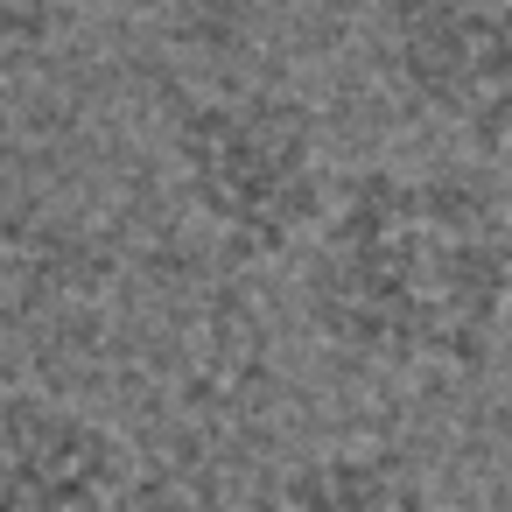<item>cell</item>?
I'll return each mask as SVG.
<instances>
[{"mask_svg": "<svg viewBox=\"0 0 512 512\" xmlns=\"http://www.w3.org/2000/svg\"><path fill=\"white\" fill-rule=\"evenodd\" d=\"M309 337L386 379H477L512 344V190L477 162H365L295 260Z\"/></svg>", "mask_w": 512, "mask_h": 512, "instance_id": "6da1fadb", "label": "cell"}, {"mask_svg": "<svg viewBox=\"0 0 512 512\" xmlns=\"http://www.w3.org/2000/svg\"><path fill=\"white\" fill-rule=\"evenodd\" d=\"M169 183L232 260H302L344 176H330L323 120L274 78H218L169 99Z\"/></svg>", "mask_w": 512, "mask_h": 512, "instance_id": "7a4b0ae2", "label": "cell"}, {"mask_svg": "<svg viewBox=\"0 0 512 512\" xmlns=\"http://www.w3.org/2000/svg\"><path fill=\"white\" fill-rule=\"evenodd\" d=\"M365 57L414 120L512 141V0H365Z\"/></svg>", "mask_w": 512, "mask_h": 512, "instance_id": "3957f363", "label": "cell"}, {"mask_svg": "<svg viewBox=\"0 0 512 512\" xmlns=\"http://www.w3.org/2000/svg\"><path fill=\"white\" fill-rule=\"evenodd\" d=\"M155 470L120 421L50 386H0V512H155Z\"/></svg>", "mask_w": 512, "mask_h": 512, "instance_id": "277c9868", "label": "cell"}, {"mask_svg": "<svg viewBox=\"0 0 512 512\" xmlns=\"http://www.w3.org/2000/svg\"><path fill=\"white\" fill-rule=\"evenodd\" d=\"M239 512H442V491L414 449L351 435L267 470Z\"/></svg>", "mask_w": 512, "mask_h": 512, "instance_id": "5b68a950", "label": "cell"}, {"mask_svg": "<svg viewBox=\"0 0 512 512\" xmlns=\"http://www.w3.org/2000/svg\"><path fill=\"white\" fill-rule=\"evenodd\" d=\"M64 8L71 0H0V92H15L50 64L64 36Z\"/></svg>", "mask_w": 512, "mask_h": 512, "instance_id": "8992f818", "label": "cell"}, {"mask_svg": "<svg viewBox=\"0 0 512 512\" xmlns=\"http://www.w3.org/2000/svg\"><path fill=\"white\" fill-rule=\"evenodd\" d=\"M85 15H113V22H148V15H169L176 0H71Z\"/></svg>", "mask_w": 512, "mask_h": 512, "instance_id": "52a82bcc", "label": "cell"}]
</instances>
